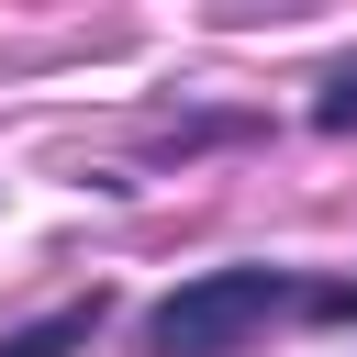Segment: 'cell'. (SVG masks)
<instances>
[{
    "label": "cell",
    "instance_id": "cell-1",
    "mask_svg": "<svg viewBox=\"0 0 357 357\" xmlns=\"http://www.w3.org/2000/svg\"><path fill=\"white\" fill-rule=\"evenodd\" d=\"M301 290L279 268H212V279H178L156 312H145V346L156 357H234L245 335H268Z\"/></svg>",
    "mask_w": 357,
    "mask_h": 357
},
{
    "label": "cell",
    "instance_id": "cell-2",
    "mask_svg": "<svg viewBox=\"0 0 357 357\" xmlns=\"http://www.w3.org/2000/svg\"><path fill=\"white\" fill-rule=\"evenodd\" d=\"M89 335H100V290L67 301V312H45V324H22V335H0V357H78Z\"/></svg>",
    "mask_w": 357,
    "mask_h": 357
},
{
    "label": "cell",
    "instance_id": "cell-3",
    "mask_svg": "<svg viewBox=\"0 0 357 357\" xmlns=\"http://www.w3.org/2000/svg\"><path fill=\"white\" fill-rule=\"evenodd\" d=\"M312 123H324V134H357V67H346V78H324V100H312Z\"/></svg>",
    "mask_w": 357,
    "mask_h": 357
},
{
    "label": "cell",
    "instance_id": "cell-4",
    "mask_svg": "<svg viewBox=\"0 0 357 357\" xmlns=\"http://www.w3.org/2000/svg\"><path fill=\"white\" fill-rule=\"evenodd\" d=\"M301 312H312V324H357V279H324V290H301Z\"/></svg>",
    "mask_w": 357,
    "mask_h": 357
}]
</instances>
